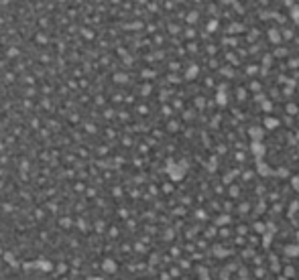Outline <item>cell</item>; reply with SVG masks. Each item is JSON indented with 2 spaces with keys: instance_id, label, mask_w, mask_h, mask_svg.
I'll use <instances>...</instances> for the list:
<instances>
[{
  "instance_id": "1",
  "label": "cell",
  "mask_w": 299,
  "mask_h": 280,
  "mask_svg": "<svg viewBox=\"0 0 299 280\" xmlns=\"http://www.w3.org/2000/svg\"><path fill=\"white\" fill-rule=\"evenodd\" d=\"M291 12H293V18L299 20V6H297V4H293V6H291Z\"/></svg>"
}]
</instances>
